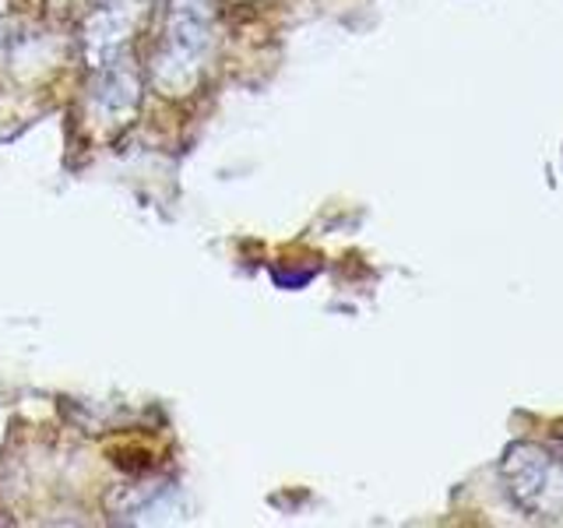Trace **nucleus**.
<instances>
[{
  "instance_id": "7ed1b4c3",
  "label": "nucleus",
  "mask_w": 563,
  "mask_h": 528,
  "mask_svg": "<svg viewBox=\"0 0 563 528\" xmlns=\"http://www.w3.org/2000/svg\"><path fill=\"white\" fill-rule=\"evenodd\" d=\"M96 70L99 75L85 96V120L92 123L99 134H110V131H120L123 123L137 113L141 78H137L134 64H128L123 57L106 61Z\"/></svg>"
},
{
  "instance_id": "f257e3e1",
  "label": "nucleus",
  "mask_w": 563,
  "mask_h": 528,
  "mask_svg": "<svg viewBox=\"0 0 563 528\" xmlns=\"http://www.w3.org/2000/svg\"><path fill=\"white\" fill-rule=\"evenodd\" d=\"M216 53V14L211 0H169L166 35L155 50V88L166 96H190L201 85Z\"/></svg>"
},
{
  "instance_id": "20e7f679",
  "label": "nucleus",
  "mask_w": 563,
  "mask_h": 528,
  "mask_svg": "<svg viewBox=\"0 0 563 528\" xmlns=\"http://www.w3.org/2000/svg\"><path fill=\"white\" fill-rule=\"evenodd\" d=\"M152 0H99L85 22V53L96 67L117 61L123 46L134 40L137 25L145 22Z\"/></svg>"
},
{
  "instance_id": "39448f33",
  "label": "nucleus",
  "mask_w": 563,
  "mask_h": 528,
  "mask_svg": "<svg viewBox=\"0 0 563 528\" xmlns=\"http://www.w3.org/2000/svg\"><path fill=\"white\" fill-rule=\"evenodd\" d=\"M4 8H8V0H0V18H4Z\"/></svg>"
},
{
  "instance_id": "423d86ee",
  "label": "nucleus",
  "mask_w": 563,
  "mask_h": 528,
  "mask_svg": "<svg viewBox=\"0 0 563 528\" xmlns=\"http://www.w3.org/2000/svg\"><path fill=\"white\" fill-rule=\"evenodd\" d=\"M560 462H563V448H560Z\"/></svg>"
},
{
  "instance_id": "f03ea898",
  "label": "nucleus",
  "mask_w": 563,
  "mask_h": 528,
  "mask_svg": "<svg viewBox=\"0 0 563 528\" xmlns=\"http://www.w3.org/2000/svg\"><path fill=\"white\" fill-rule=\"evenodd\" d=\"M504 483L528 518L563 521V462L539 444H515L504 454Z\"/></svg>"
}]
</instances>
